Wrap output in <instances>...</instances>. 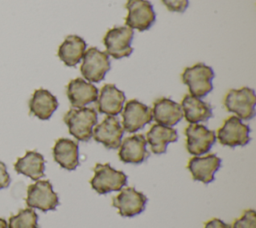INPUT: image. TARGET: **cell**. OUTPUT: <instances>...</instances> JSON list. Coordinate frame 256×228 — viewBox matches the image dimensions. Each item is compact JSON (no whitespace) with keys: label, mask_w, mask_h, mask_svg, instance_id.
<instances>
[{"label":"cell","mask_w":256,"mask_h":228,"mask_svg":"<svg viewBox=\"0 0 256 228\" xmlns=\"http://www.w3.org/2000/svg\"><path fill=\"white\" fill-rule=\"evenodd\" d=\"M97 112L91 107L71 108L64 116L69 133L78 141H88L92 137L93 128L97 124Z\"/></svg>","instance_id":"obj_1"},{"label":"cell","mask_w":256,"mask_h":228,"mask_svg":"<svg viewBox=\"0 0 256 228\" xmlns=\"http://www.w3.org/2000/svg\"><path fill=\"white\" fill-rule=\"evenodd\" d=\"M213 78V69L204 63L186 67L181 74L182 82L188 86L190 94L198 98H202L212 91Z\"/></svg>","instance_id":"obj_2"},{"label":"cell","mask_w":256,"mask_h":228,"mask_svg":"<svg viewBox=\"0 0 256 228\" xmlns=\"http://www.w3.org/2000/svg\"><path fill=\"white\" fill-rule=\"evenodd\" d=\"M94 175L90 180L93 190L98 194H107L112 191H120L127 184V176L124 172L115 170L109 163H97Z\"/></svg>","instance_id":"obj_3"},{"label":"cell","mask_w":256,"mask_h":228,"mask_svg":"<svg viewBox=\"0 0 256 228\" xmlns=\"http://www.w3.org/2000/svg\"><path fill=\"white\" fill-rule=\"evenodd\" d=\"M227 111L236 114L241 120H250L255 116V91L249 87L231 89L224 98Z\"/></svg>","instance_id":"obj_4"},{"label":"cell","mask_w":256,"mask_h":228,"mask_svg":"<svg viewBox=\"0 0 256 228\" xmlns=\"http://www.w3.org/2000/svg\"><path fill=\"white\" fill-rule=\"evenodd\" d=\"M110 68L109 55L96 47H90L82 57L80 72L88 82L98 83L104 79Z\"/></svg>","instance_id":"obj_5"},{"label":"cell","mask_w":256,"mask_h":228,"mask_svg":"<svg viewBox=\"0 0 256 228\" xmlns=\"http://www.w3.org/2000/svg\"><path fill=\"white\" fill-rule=\"evenodd\" d=\"M25 201L29 208H36L43 212L55 210L59 204L58 195L48 180H37L29 185Z\"/></svg>","instance_id":"obj_6"},{"label":"cell","mask_w":256,"mask_h":228,"mask_svg":"<svg viewBox=\"0 0 256 228\" xmlns=\"http://www.w3.org/2000/svg\"><path fill=\"white\" fill-rule=\"evenodd\" d=\"M133 36L134 31L127 26L113 27L109 29L103 38L106 53L114 59L130 56L133 52V48L131 47Z\"/></svg>","instance_id":"obj_7"},{"label":"cell","mask_w":256,"mask_h":228,"mask_svg":"<svg viewBox=\"0 0 256 228\" xmlns=\"http://www.w3.org/2000/svg\"><path fill=\"white\" fill-rule=\"evenodd\" d=\"M125 7L128 14L125 18L127 27L138 31L148 30L156 19L153 5L148 0H127Z\"/></svg>","instance_id":"obj_8"},{"label":"cell","mask_w":256,"mask_h":228,"mask_svg":"<svg viewBox=\"0 0 256 228\" xmlns=\"http://www.w3.org/2000/svg\"><path fill=\"white\" fill-rule=\"evenodd\" d=\"M248 125L244 124L237 116H230L217 130L216 138L224 146H245L250 141Z\"/></svg>","instance_id":"obj_9"},{"label":"cell","mask_w":256,"mask_h":228,"mask_svg":"<svg viewBox=\"0 0 256 228\" xmlns=\"http://www.w3.org/2000/svg\"><path fill=\"white\" fill-rule=\"evenodd\" d=\"M122 127L128 133H135L152 120V110L144 103L131 99L122 109Z\"/></svg>","instance_id":"obj_10"},{"label":"cell","mask_w":256,"mask_h":228,"mask_svg":"<svg viewBox=\"0 0 256 228\" xmlns=\"http://www.w3.org/2000/svg\"><path fill=\"white\" fill-rule=\"evenodd\" d=\"M186 149L194 156H202L209 152L216 141V134L202 124H189L185 128Z\"/></svg>","instance_id":"obj_11"},{"label":"cell","mask_w":256,"mask_h":228,"mask_svg":"<svg viewBox=\"0 0 256 228\" xmlns=\"http://www.w3.org/2000/svg\"><path fill=\"white\" fill-rule=\"evenodd\" d=\"M147 197L133 187L122 188L118 195L112 199V205L116 207L123 217H133L144 211Z\"/></svg>","instance_id":"obj_12"},{"label":"cell","mask_w":256,"mask_h":228,"mask_svg":"<svg viewBox=\"0 0 256 228\" xmlns=\"http://www.w3.org/2000/svg\"><path fill=\"white\" fill-rule=\"evenodd\" d=\"M124 130L116 116H107L93 128L92 137L107 149H117L121 144Z\"/></svg>","instance_id":"obj_13"},{"label":"cell","mask_w":256,"mask_h":228,"mask_svg":"<svg viewBox=\"0 0 256 228\" xmlns=\"http://www.w3.org/2000/svg\"><path fill=\"white\" fill-rule=\"evenodd\" d=\"M221 166V159L215 154L206 156H194L187 164L192 178L195 181H200L208 184L214 180V175Z\"/></svg>","instance_id":"obj_14"},{"label":"cell","mask_w":256,"mask_h":228,"mask_svg":"<svg viewBox=\"0 0 256 228\" xmlns=\"http://www.w3.org/2000/svg\"><path fill=\"white\" fill-rule=\"evenodd\" d=\"M146 145V138L142 134H135L125 138L119 146V159L127 164H140L144 162L149 157Z\"/></svg>","instance_id":"obj_15"},{"label":"cell","mask_w":256,"mask_h":228,"mask_svg":"<svg viewBox=\"0 0 256 228\" xmlns=\"http://www.w3.org/2000/svg\"><path fill=\"white\" fill-rule=\"evenodd\" d=\"M67 97L74 108L85 107L90 103L96 102L98 89L83 78H75L67 85Z\"/></svg>","instance_id":"obj_16"},{"label":"cell","mask_w":256,"mask_h":228,"mask_svg":"<svg viewBox=\"0 0 256 228\" xmlns=\"http://www.w3.org/2000/svg\"><path fill=\"white\" fill-rule=\"evenodd\" d=\"M126 100L123 91L119 90L114 84H105L98 94L97 109L100 113L108 116H116L122 112Z\"/></svg>","instance_id":"obj_17"},{"label":"cell","mask_w":256,"mask_h":228,"mask_svg":"<svg viewBox=\"0 0 256 228\" xmlns=\"http://www.w3.org/2000/svg\"><path fill=\"white\" fill-rule=\"evenodd\" d=\"M151 110L153 120L160 125L172 127L183 118L180 104L166 97L155 100Z\"/></svg>","instance_id":"obj_18"},{"label":"cell","mask_w":256,"mask_h":228,"mask_svg":"<svg viewBox=\"0 0 256 228\" xmlns=\"http://www.w3.org/2000/svg\"><path fill=\"white\" fill-rule=\"evenodd\" d=\"M183 116L190 124L206 122L213 116L212 106L200 98L187 94L181 101Z\"/></svg>","instance_id":"obj_19"},{"label":"cell","mask_w":256,"mask_h":228,"mask_svg":"<svg viewBox=\"0 0 256 228\" xmlns=\"http://www.w3.org/2000/svg\"><path fill=\"white\" fill-rule=\"evenodd\" d=\"M53 158L62 168L72 171L79 165V147L77 142L68 138H59L53 146Z\"/></svg>","instance_id":"obj_20"},{"label":"cell","mask_w":256,"mask_h":228,"mask_svg":"<svg viewBox=\"0 0 256 228\" xmlns=\"http://www.w3.org/2000/svg\"><path fill=\"white\" fill-rule=\"evenodd\" d=\"M58 107L56 97L48 90L36 89L29 100L30 114L41 120H48Z\"/></svg>","instance_id":"obj_21"},{"label":"cell","mask_w":256,"mask_h":228,"mask_svg":"<svg viewBox=\"0 0 256 228\" xmlns=\"http://www.w3.org/2000/svg\"><path fill=\"white\" fill-rule=\"evenodd\" d=\"M87 44L83 38L77 35L67 36L58 48L59 59L67 66L74 67L82 59Z\"/></svg>","instance_id":"obj_22"},{"label":"cell","mask_w":256,"mask_h":228,"mask_svg":"<svg viewBox=\"0 0 256 228\" xmlns=\"http://www.w3.org/2000/svg\"><path fill=\"white\" fill-rule=\"evenodd\" d=\"M177 139L178 134L174 128L160 124H153L146 133V141L154 154L165 153L167 145L177 141Z\"/></svg>","instance_id":"obj_23"},{"label":"cell","mask_w":256,"mask_h":228,"mask_svg":"<svg viewBox=\"0 0 256 228\" xmlns=\"http://www.w3.org/2000/svg\"><path fill=\"white\" fill-rule=\"evenodd\" d=\"M14 169L17 173L23 174L32 180L37 181L45 175L44 157L36 151H27L23 157L16 160Z\"/></svg>","instance_id":"obj_24"},{"label":"cell","mask_w":256,"mask_h":228,"mask_svg":"<svg viewBox=\"0 0 256 228\" xmlns=\"http://www.w3.org/2000/svg\"><path fill=\"white\" fill-rule=\"evenodd\" d=\"M8 228H38V215L33 208L21 209L9 218Z\"/></svg>","instance_id":"obj_25"},{"label":"cell","mask_w":256,"mask_h":228,"mask_svg":"<svg viewBox=\"0 0 256 228\" xmlns=\"http://www.w3.org/2000/svg\"><path fill=\"white\" fill-rule=\"evenodd\" d=\"M230 228H256V215L253 209L245 210L241 217L237 218Z\"/></svg>","instance_id":"obj_26"},{"label":"cell","mask_w":256,"mask_h":228,"mask_svg":"<svg viewBox=\"0 0 256 228\" xmlns=\"http://www.w3.org/2000/svg\"><path fill=\"white\" fill-rule=\"evenodd\" d=\"M166 8L171 12L183 13L189 4L188 0H161Z\"/></svg>","instance_id":"obj_27"},{"label":"cell","mask_w":256,"mask_h":228,"mask_svg":"<svg viewBox=\"0 0 256 228\" xmlns=\"http://www.w3.org/2000/svg\"><path fill=\"white\" fill-rule=\"evenodd\" d=\"M10 176L7 172L6 165L0 161V190L3 188H7L10 184Z\"/></svg>","instance_id":"obj_28"},{"label":"cell","mask_w":256,"mask_h":228,"mask_svg":"<svg viewBox=\"0 0 256 228\" xmlns=\"http://www.w3.org/2000/svg\"><path fill=\"white\" fill-rule=\"evenodd\" d=\"M204 228H230V225L223 222L221 219L213 218L204 224Z\"/></svg>","instance_id":"obj_29"},{"label":"cell","mask_w":256,"mask_h":228,"mask_svg":"<svg viewBox=\"0 0 256 228\" xmlns=\"http://www.w3.org/2000/svg\"><path fill=\"white\" fill-rule=\"evenodd\" d=\"M0 228H8L7 222L3 218H0Z\"/></svg>","instance_id":"obj_30"}]
</instances>
